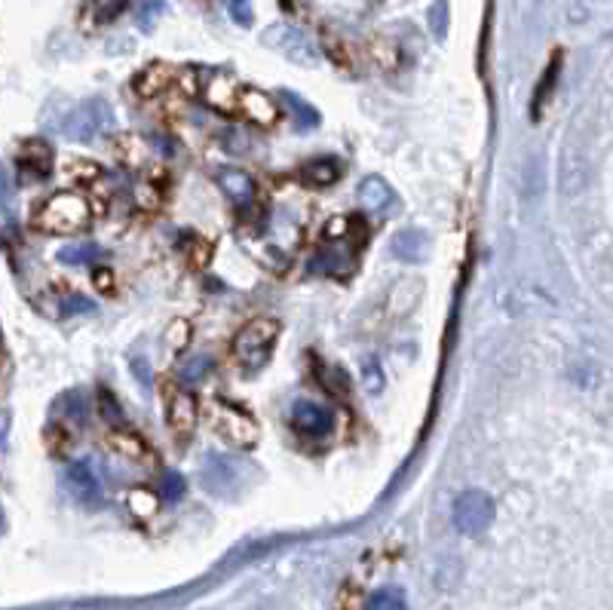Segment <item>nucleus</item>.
<instances>
[{"instance_id":"6","label":"nucleus","mask_w":613,"mask_h":610,"mask_svg":"<svg viewBox=\"0 0 613 610\" xmlns=\"http://www.w3.org/2000/svg\"><path fill=\"white\" fill-rule=\"evenodd\" d=\"M493 513H497V506H493L491 494L479 492V488L464 492L454 500V528L467 537H479L493 525Z\"/></svg>"},{"instance_id":"26","label":"nucleus","mask_w":613,"mask_h":610,"mask_svg":"<svg viewBox=\"0 0 613 610\" xmlns=\"http://www.w3.org/2000/svg\"><path fill=\"white\" fill-rule=\"evenodd\" d=\"M316 372H320V384L325 386V390H329L332 396L347 399V393H350L347 374L341 372V369H334V365H320Z\"/></svg>"},{"instance_id":"32","label":"nucleus","mask_w":613,"mask_h":610,"mask_svg":"<svg viewBox=\"0 0 613 610\" xmlns=\"http://www.w3.org/2000/svg\"><path fill=\"white\" fill-rule=\"evenodd\" d=\"M163 10H166V3H163V0H142V3H138V15H135V19H138V25L145 28V31H150L154 22H157V19L163 15Z\"/></svg>"},{"instance_id":"29","label":"nucleus","mask_w":613,"mask_h":610,"mask_svg":"<svg viewBox=\"0 0 613 610\" xmlns=\"http://www.w3.org/2000/svg\"><path fill=\"white\" fill-rule=\"evenodd\" d=\"M365 610H408V604H405V596H402L399 589H381V592H374L368 598V608Z\"/></svg>"},{"instance_id":"1","label":"nucleus","mask_w":613,"mask_h":610,"mask_svg":"<svg viewBox=\"0 0 613 610\" xmlns=\"http://www.w3.org/2000/svg\"><path fill=\"white\" fill-rule=\"evenodd\" d=\"M90 221H93V206L77 190L53 194L41 206V213L34 215V227L43 234H55V237H74Z\"/></svg>"},{"instance_id":"30","label":"nucleus","mask_w":613,"mask_h":610,"mask_svg":"<svg viewBox=\"0 0 613 610\" xmlns=\"http://www.w3.org/2000/svg\"><path fill=\"white\" fill-rule=\"evenodd\" d=\"M190 322L187 319H173L169 322V329H166V344H169V350H175V353H181L187 344H190Z\"/></svg>"},{"instance_id":"19","label":"nucleus","mask_w":613,"mask_h":610,"mask_svg":"<svg viewBox=\"0 0 613 610\" xmlns=\"http://www.w3.org/2000/svg\"><path fill=\"white\" fill-rule=\"evenodd\" d=\"M202 478H206V488L209 492H225L227 485H233L240 473H237V464L233 461H227L221 454H209V461L202 464Z\"/></svg>"},{"instance_id":"11","label":"nucleus","mask_w":613,"mask_h":610,"mask_svg":"<svg viewBox=\"0 0 613 610\" xmlns=\"http://www.w3.org/2000/svg\"><path fill=\"white\" fill-rule=\"evenodd\" d=\"M197 421H200V409H197V396L187 393V390H175L169 396V405H166V424L178 438L194 436L197 430Z\"/></svg>"},{"instance_id":"28","label":"nucleus","mask_w":613,"mask_h":610,"mask_svg":"<svg viewBox=\"0 0 613 610\" xmlns=\"http://www.w3.org/2000/svg\"><path fill=\"white\" fill-rule=\"evenodd\" d=\"M209 372H212V359L194 356V359H187V362H181L178 378H181L185 384H197V381H202V378H206Z\"/></svg>"},{"instance_id":"25","label":"nucleus","mask_w":613,"mask_h":610,"mask_svg":"<svg viewBox=\"0 0 613 610\" xmlns=\"http://www.w3.org/2000/svg\"><path fill=\"white\" fill-rule=\"evenodd\" d=\"M102 246H95V242H67L65 249L59 252V261H65V265H86V261H93V258H102Z\"/></svg>"},{"instance_id":"23","label":"nucleus","mask_w":613,"mask_h":610,"mask_svg":"<svg viewBox=\"0 0 613 610\" xmlns=\"http://www.w3.org/2000/svg\"><path fill=\"white\" fill-rule=\"evenodd\" d=\"M178 249H181V255H185V261L190 267H206V261L212 258V246L202 237H197V234H185Z\"/></svg>"},{"instance_id":"16","label":"nucleus","mask_w":613,"mask_h":610,"mask_svg":"<svg viewBox=\"0 0 613 610\" xmlns=\"http://www.w3.org/2000/svg\"><path fill=\"white\" fill-rule=\"evenodd\" d=\"M107 445L121 454V457L133 461V464H154V452L147 448L145 438L135 436L133 430H114V433H107Z\"/></svg>"},{"instance_id":"9","label":"nucleus","mask_w":613,"mask_h":610,"mask_svg":"<svg viewBox=\"0 0 613 610\" xmlns=\"http://www.w3.org/2000/svg\"><path fill=\"white\" fill-rule=\"evenodd\" d=\"M289 421H292L294 433L304 438H325L334 430L332 409H325L320 402H306V399L294 402Z\"/></svg>"},{"instance_id":"12","label":"nucleus","mask_w":613,"mask_h":610,"mask_svg":"<svg viewBox=\"0 0 613 610\" xmlns=\"http://www.w3.org/2000/svg\"><path fill=\"white\" fill-rule=\"evenodd\" d=\"M240 114L242 117H249L258 126H277V120H280V107L277 102L270 99L261 90H254V86H242L240 90Z\"/></svg>"},{"instance_id":"31","label":"nucleus","mask_w":613,"mask_h":610,"mask_svg":"<svg viewBox=\"0 0 613 610\" xmlns=\"http://www.w3.org/2000/svg\"><path fill=\"white\" fill-rule=\"evenodd\" d=\"M187 492V482L181 473H175V469H166L163 473V497L169 500V504H175V500H181Z\"/></svg>"},{"instance_id":"41","label":"nucleus","mask_w":613,"mask_h":610,"mask_svg":"<svg viewBox=\"0 0 613 610\" xmlns=\"http://www.w3.org/2000/svg\"><path fill=\"white\" fill-rule=\"evenodd\" d=\"M93 282L98 286V292H105V294L114 292V273H111L107 267H98V270H93Z\"/></svg>"},{"instance_id":"39","label":"nucleus","mask_w":613,"mask_h":610,"mask_svg":"<svg viewBox=\"0 0 613 610\" xmlns=\"http://www.w3.org/2000/svg\"><path fill=\"white\" fill-rule=\"evenodd\" d=\"M10 203H13V182H10V173L0 166V221L10 215Z\"/></svg>"},{"instance_id":"27","label":"nucleus","mask_w":613,"mask_h":610,"mask_svg":"<svg viewBox=\"0 0 613 610\" xmlns=\"http://www.w3.org/2000/svg\"><path fill=\"white\" fill-rule=\"evenodd\" d=\"M157 506H160V500H157V494L150 492V488H133V492H129V509H133L135 516H154Z\"/></svg>"},{"instance_id":"38","label":"nucleus","mask_w":613,"mask_h":610,"mask_svg":"<svg viewBox=\"0 0 613 610\" xmlns=\"http://www.w3.org/2000/svg\"><path fill=\"white\" fill-rule=\"evenodd\" d=\"M46 445H50V452L59 457V454H65L71 448V436H67L62 426H50L46 430Z\"/></svg>"},{"instance_id":"33","label":"nucleus","mask_w":613,"mask_h":610,"mask_svg":"<svg viewBox=\"0 0 613 610\" xmlns=\"http://www.w3.org/2000/svg\"><path fill=\"white\" fill-rule=\"evenodd\" d=\"M135 203L147 209V213H157L160 209V190L150 185V182H142V185H135Z\"/></svg>"},{"instance_id":"36","label":"nucleus","mask_w":613,"mask_h":610,"mask_svg":"<svg viewBox=\"0 0 613 610\" xmlns=\"http://www.w3.org/2000/svg\"><path fill=\"white\" fill-rule=\"evenodd\" d=\"M362 384L368 393H381V386H384V374H381V365H377V359H368L365 362V369H362Z\"/></svg>"},{"instance_id":"35","label":"nucleus","mask_w":613,"mask_h":610,"mask_svg":"<svg viewBox=\"0 0 613 610\" xmlns=\"http://www.w3.org/2000/svg\"><path fill=\"white\" fill-rule=\"evenodd\" d=\"M227 13H230V19L242 28H249L254 22L252 0H227Z\"/></svg>"},{"instance_id":"18","label":"nucleus","mask_w":613,"mask_h":610,"mask_svg":"<svg viewBox=\"0 0 613 610\" xmlns=\"http://www.w3.org/2000/svg\"><path fill=\"white\" fill-rule=\"evenodd\" d=\"M169 83H173V68L163 65V62H154V65H147L138 77H135V95L138 99H157L160 93L169 90Z\"/></svg>"},{"instance_id":"37","label":"nucleus","mask_w":613,"mask_h":610,"mask_svg":"<svg viewBox=\"0 0 613 610\" xmlns=\"http://www.w3.org/2000/svg\"><path fill=\"white\" fill-rule=\"evenodd\" d=\"M429 28L436 31V38H445L448 34V3L445 0H436L433 10H429Z\"/></svg>"},{"instance_id":"22","label":"nucleus","mask_w":613,"mask_h":610,"mask_svg":"<svg viewBox=\"0 0 613 610\" xmlns=\"http://www.w3.org/2000/svg\"><path fill=\"white\" fill-rule=\"evenodd\" d=\"M559 68H561V59L555 55V59L549 62L547 74H543L540 86H537V93H533V102H531V117L533 120L543 117V107H547L549 95H552V86H555V80H559Z\"/></svg>"},{"instance_id":"4","label":"nucleus","mask_w":613,"mask_h":610,"mask_svg":"<svg viewBox=\"0 0 613 610\" xmlns=\"http://www.w3.org/2000/svg\"><path fill=\"white\" fill-rule=\"evenodd\" d=\"M111 126H114V111L105 99H86L62 123V130L71 142H95V138L111 133Z\"/></svg>"},{"instance_id":"21","label":"nucleus","mask_w":613,"mask_h":610,"mask_svg":"<svg viewBox=\"0 0 613 610\" xmlns=\"http://www.w3.org/2000/svg\"><path fill=\"white\" fill-rule=\"evenodd\" d=\"M282 102L289 105V114L294 120V130L298 133H306V130H313V126H320V111L304 102L301 95L292 93V90H282Z\"/></svg>"},{"instance_id":"40","label":"nucleus","mask_w":613,"mask_h":610,"mask_svg":"<svg viewBox=\"0 0 613 610\" xmlns=\"http://www.w3.org/2000/svg\"><path fill=\"white\" fill-rule=\"evenodd\" d=\"M98 405H102V414H105L111 424H117V421H123L121 405L114 402V396H111L107 390H98Z\"/></svg>"},{"instance_id":"17","label":"nucleus","mask_w":613,"mask_h":610,"mask_svg":"<svg viewBox=\"0 0 613 610\" xmlns=\"http://www.w3.org/2000/svg\"><path fill=\"white\" fill-rule=\"evenodd\" d=\"M19 169L25 175H31V178L50 175V169H53V151H50V145L41 142V138L22 145V151H19Z\"/></svg>"},{"instance_id":"2","label":"nucleus","mask_w":613,"mask_h":610,"mask_svg":"<svg viewBox=\"0 0 613 610\" xmlns=\"http://www.w3.org/2000/svg\"><path fill=\"white\" fill-rule=\"evenodd\" d=\"M280 319L273 317H254L242 325L233 338V359H237L242 372L254 374L264 369L273 347L280 341Z\"/></svg>"},{"instance_id":"24","label":"nucleus","mask_w":613,"mask_h":610,"mask_svg":"<svg viewBox=\"0 0 613 610\" xmlns=\"http://www.w3.org/2000/svg\"><path fill=\"white\" fill-rule=\"evenodd\" d=\"M123 10H126V0H90L86 19H90V25H107V22H114Z\"/></svg>"},{"instance_id":"10","label":"nucleus","mask_w":613,"mask_h":610,"mask_svg":"<svg viewBox=\"0 0 613 610\" xmlns=\"http://www.w3.org/2000/svg\"><path fill=\"white\" fill-rule=\"evenodd\" d=\"M240 83L227 71H215L212 77L202 83V99L206 105L221 111V114H240Z\"/></svg>"},{"instance_id":"42","label":"nucleus","mask_w":613,"mask_h":610,"mask_svg":"<svg viewBox=\"0 0 613 610\" xmlns=\"http://www.w3.org/2000/svg\"><path fill=\"white\" fill-rule=\"evenodd\" d=\"M133 372H135V378L142 381V384L150 386V381H154V372H150V362H147L145 356L133 359Z\"/></svg>"},{"instance_id":"7","label":"nucleus","mask_w":613,"mask_h":610,"mask_svg":"<svg viewBox=\"0 0 613 610\" xmlns=\"http://www.w3.org/2000/svg\"><path fill=\"white\" fill-rule=\"evenodd\" d=\"M212 424L215 430L233 442L237 448H252L258 442V424L249 412H242L237 405H227V402H215L212 405Z\"/></svg>"},{"instance_id":"20","label":"nucleus","mask_w":613,"mask_h":610,"mask_svg":"<svg viewBox=\"0 0 613 610\" xmlns=\"http://www.w3.org/2000/svg\"><path fill=\"white\" fill-rule=\"evenodd\" d=\"M301 178L306 185L313 187H332L337 178H341V159L334 157H322V159H310L304 169H301Z\"/></svg>"},{"instance_id":"5","label":"nucleus","mask_w":613,"mask_h":610,"mask_svg":"<svg viewBox=\"0 0 613 610\" xmlns=\"http://www.w3.org/2000/svg\"><path fill=\"white\" fill-rule=\"evenodd\" d=\"M261 40H264V46H270L273 53H280L282 59H289L294 65L316 68L322 62L316 43L306 38L301 28L285 25V22H282V25H270Z\"/></svg>"},{"instance_id":"8","label":"nucleus","mask_w":613,"mask_h":610,"mask_svg":"<svg viewBox=\"0 0 613 610\" xmlns=\"http://www.w3.org/2000/svg\"><path fill=\"white\" fill-rule=\"evenodd\" d=\"M65 485L71 497L83 506L102 504V494H105V482H102V469L95 464L93 457H81L74 464L67 466Z\"/></svg>"},{"instance_id":"15","label":"nucleus","mask_w":613,"mask_h":610,"mask_svg":"<svg viewBox=\"0 0 613 610\" xmlns=\"http://www.w3.org/2000/svg\"><path fill=\"white\" fill-rule=\"evenodd\" d=\"M389 252L396 255L399 261L420 265V261H427V255H429V237L424 234V230H417V227H405V230H399V234L393 237Z\"/></svg>"},{"instance_id":"43","label":"nucleus","mask_w":613,"mask_h":610,"mask_svg":"<svg viewBox=\"0 0 613 610\" xmlns=\"http://www.w3.org/2000/svg\"><path fill=\"white\" fill-rule=\"evenodd\" d=\"M86 310H93V304H90L86 298H81V294L65 298V313H86Z\"/></svg>"},{"instance_id":"34","label":"nucleus","mask_w":613,"mask_h":610,"mask_svg":"<svg viewBox=\"0 0 613 610\" xmlns=\"http://www.w3.org/2000/svg\"><path fill=\"white\" fill-rule=\"evenodd\" d=\"M65 175L67 178H77V182H93V178L102 175V169L95 163H90V159H71L65 166Z\"/></svg>"},{"instance_id":"14","label":"nucleus","mask_w":613,"mask_h":610,"mask_svg":"<svg viewBox=\"0 0 613 610\" xmlns=\"http://www.w3.org/2000/svg\"><path fill=\"white\" fill-rule=\"evenodd\" d=\"M218 185H221V190H225L227 197L233 199L240 209L252 206L254 194H258L252 175L246 173V169H237V166H225V169H218Z\"/></svg>"},{"instance_id":"13","label":"nucleus","mask_w":613,"mask_h":610,"mask_svg":"<svg viewBox=\"0 0 613 610\" xmlns=\"http://www.w3.org/2000/svg\"><path fill=\"white\" fill-rule=\"evenodd\" d=\"M360 206L365 213L387 215L389 209H396V190L389 187L387 178L368 175V178H362L360 185Z\"/></svg>"},{"instance_id":"3","label":"nucleus","mask_w":613,"mask_h":610,"mask_svg":"<svg viewBox=\"0 0 613 610\" xmlns=\"http://www.w3.org/2000/svg\"><path fill=\"white\" fill-rule=\"evenodd\" d=\"M362 242H365V230L362 234L360 230L356 234H344V237H325V246L313 255L310 270L322 273V277L347 279L356 270V252H360Z\"/></svg>"}]
</instances>
